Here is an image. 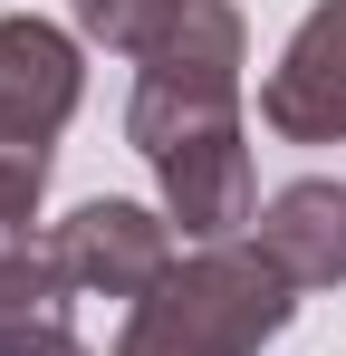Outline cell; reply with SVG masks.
<instances>
[{
  "label": "cell",
  "mask_w": 346,
  "mask_h": 356,
  "mask_svg": "<svg viewBox=\"0 0 346 356\" xmlns=\"http://www.w3.org/2000/svg\"><path fill=\"white\" fill-rule=\"evenodd\" d=\"M49 260H58V280L77 298H145L173 270V222L145 212V202L97 193V202H77V212L49 232Z\"/></svg>",
  "instance_id": "cell-5"
},
{
  "label": "cell",
  "mask_w": 346,
  "mask_h": 356,
  "mask_svg": "<svg viewBox=\"0 0 346 356\" xmlns=\"http://www.w3.org/2000/svg\"><path fill=\"white\" fill-rule=\"evenodd\" d=\"M135 154L164 183V222L183 241L222 250L260 222V183H250V135H240V97H173V87H135L125 106Z\"/></svg>",
  "instance_id": "cell-2"
},
{
  "label": "cell",
  "mask_w": 346,
  "mask_h": 356,
  "mask_svg": "<svg viewBox=\"0 0 346 356\" xmlns=\"http://www.w3.org/2000/svg\"><path fill=\"white\" fill-rule=\"evenodd\" d=\"M87 97V58L77 39L10 10L0 19V260L29 250V222H39V193H49V154L67 116Z\"/></svg>",
  "instance_id": "cell-3"
},
{
  "label": "cell",
  "mask_w": 346,
  "mask_h": 356,
  "mask_svg": "<svg viewBox=\"0 0 346 356\" xmlns=\"http://www.w3.org/2000/svg\"><path fill=\"white\" fill-rule=\"evenodd\" d=\"M77 39H106L135 58V87H173V97H240L250 67V29L231 0H67Z\"/></svg>",
  "instance_id": "cell-4"
},
{
  "label": "cell",
  "mask_w": 346,
  "mask_h": 356,
  "mask_svg": "<svg viewBox=\"0 0 346 356\" xmlns=\"http://www.w3.org/2000/svg\"><path fill=\"white\" fill-rule=\"evenodd\" d=\"M260 125L288 145H346V0H318L260 77Z\"/></svg>",
  "instance_id": "cell-6"
},
{
  "label": "cell",
  "mask_w": 346,
  "mask_h": 356,
  "mask_svg": "<svg viewBox=\"0 0 346 356\" xmlns=\"http://www.w3.org/2000/svg\"><path fill=\"white\" fill-rule=\"evenodd\" d=\"M67 356H87V347H67Z\"/></svg>",
  "instance_id": "cell-9"
},
{
  "label": "cell",
  "mask_w": 346,
  "mask_h": 356,
  "mask_svg": "<svg viewBox=\"0 0 346 356\" xmlns=\"http://www.w3.org/2000/svg\"><path fill=\"white\" fill-rule=\"evenodd\" d=\"M67 308H77V289L58 280L49 250L0 260V356H67V347H77Z\"/></svg>",
  "instance_id": "cell-8"
},
{
  "label": "cell",
  "mask_w": 346,
  "mask_h": 356,
  "mask_svg": "<svg viewBox=\"0 0 346 356\" xmlns=\"http://www.w3.org/2000/svg\"><path fill=\"white\" fill-rule=\"evenodd\" d=\"M250 241L288 270V289H346V183L337 174H298L260 202Z\"/></svg>",
  "instance_id": "cell-7"
},
{
  "label": "cell",
  "mask_w": 346,
  "mask_h": 356,
  "mask_svg": "<svg viewBox=\"0 0 346 356\" xmlns=\"http://www.w3.org/2000/svg\"><path fill=\"white\" fill-rule=\"evenodd\" d=\"M288 308H298V289H288L279 260L260 241H222V250L173 260L125 308L115 356H260L288 327Z\"/></svg>",
  "instance_id": "cell-1"
}]
</instances>
